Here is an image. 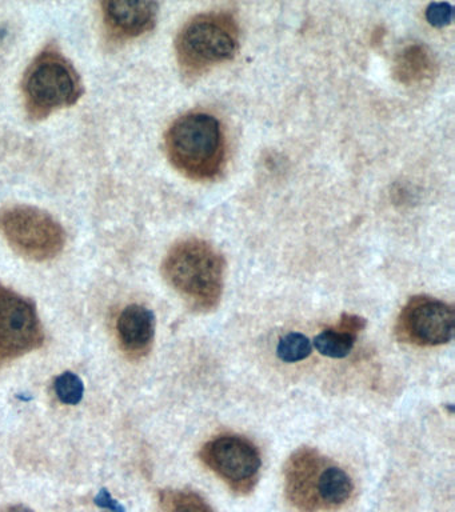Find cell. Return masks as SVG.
<instances>
[{"label":"cell","mask_w":455,"mask_h":512,"mask_svg":"<svg viewBox=\"0 0 455 512\" xmlns=\"http://www.w3.org/2000/svg\"><path fill=\"white\" fill-rule=\"evenodd\" d=\"M0 234L23 258L46 262L61 254L65 230L49 212L15 204L0 210Z\"/></svg>","instance_id":"5b68a950"},{"label":"cell","mask_w":455,"mask_h":512,"mask_svg":"<svg viewBox=\"0 0 455 512\" xmlns=\"http://www.w3.org/2000/svg\"><path fill=\"white\" fill-rule=\"evenodd\" d=\"M45 342V332L33 300L0 284V368Z\"/></svg>","instance_id":"52a82bcc"},{"label":"cell","mask_w":455,"mask_h":512,"mask_svg":"<svg viewBox=\"0 0 455 512\" xmlns=\"http://www.w3.org/2000/svg\"><path fill=\"white\" fill-rule=\"evenodd\" d=\"M329 459L317 448L301 447L287 459L285 466V491L287 499L302 512H317L319 504V479Z\"/></svg>","instance_id":"9c48e42d"},{"label":"cell","mask_w":455,"mask_h":512,"mask_svg":"<svg viewBox=\"0 0 455 512\" xmlns=\"http://www.w3.org/2000/svg\"><path fill=\"white\" fill-rule=\"evenodd\" d=\"M367 320L354 314H342L335 327L326 328L315 336L314 347L327 358H346L353 350L359 332L365 330Z\"/></svg>","instance_id":"7c38bea8"},{"label":"cell","mask_w":455,"mask_h":512,"mask_svg":"<svg viewBox=\"0 0 455 512\" xmlns=\"http://www.w3.org/2000/svg\"><path fill=\"white\" fill-rule=\"evenodd\" d=\"M159 4L114 0L102 3L103 23L111 38L129 40L153 30L157 24Z\"/></svg>","instance_id":"30bf717a"},{"label":"cell","mask_w":455,"mask_h":512,"mask_svg":"<svg viewBox=\"0 0 455 512\" xmlns=\"http://www.w3.org/2000/svg\"><path fill=\"white\" fill-rule=\"evenodd\" d=\"M158 512H217L201 494L193 490H163L159 492Z\"/></svg>","instance_id":"9a60e30c"},{"label":"cell","mask_w":455,"mask_h":512,"mask_svg":"<svg viewBox=\"0 0 455 512\" xmlns=\"http://www.w3.org/2000/svg\"><path fill=\"white\" fill-rule=\"evenodd\" d=\"M95 503L97 506L101 508H105V510L110 512H125V507L122 506L121 503L117 502L111 498L110 492L107 490L99 491L97 498H95Z\"/></svg>","instance_id":"d6986e66"},{"label":"cell","mask_w":455,"mask_h":512,"mask_svg":"<svg viewBox=\"0 0 455 512\" xmlns=\"http://www.w3.org/2000/svg\"><path fill=\"white\" fill-rule=\"evenodd\" d=\"M313 351L310 339L299 332H290L279 340L277 347L278 358L282 362L297 363L309 358Z\"/></svg>","instance_id":"2e32d148"},{"label":"cell","mask_w":455,"mask_h":512,"mask_svg":"<svg viewBox=\"0 0 455 512\" xmlns=\"http://www.w3.org/2000/svg\"><path fill=\"white\" fill-rule=\"evenodd\" d=\"M0 512H35L31 510L30 507L25 506V504H9V506H5L0 510Z\"/></svg>","instance_id":"ffe728a7"},{"label":"cell","mask_w":455,"mask_h":512,"mask_svg":"<svg viewBox=\"0 0 455 512\" xmlns=\"http://www.w3.org/2000/svg\"><path fill=\"white\" fill-rule=\"evenodd\" d=\"M119 347L129 359L139 360L150 354L155 338L153 311L141 304L123 308L117 320Z\"/></svg>","instance_id":"8fae6325"},{"label":"cell","mask_w":455,"mask_h":512,"mask_svg":"<svg viewBox=\"0 0 455 512\" xmlns=\"http://www.w3.org/2000/svg\"><path fill=\"white\" fill-rule=\"evenodd\" d=\"M239 28L225 11L195 15L181 28L175 51L183 75L198 76L237 54Z\"/></svg>","instance_id":"277c9868"},{"label":"cell","mask_w":455,"mask_h":512,"mask_svg":"<svg viewBox=\"0 0 455 512\" xmlns=\"http://www.w3.org/2000/svg\"><path fill=\"white\" fill-rule=\"evenodd\" d=\"M55 394H57L59 400L65 404H78L85 394V386L78 375L74 372H63L59 375L54 384Z\"/></svg>","instance_id":"e0dca14e"},{"label":"cell","mask_w":455,"mask_h":512,"mask_svg":"<svg viewBox=\"0 0 455 512\" xmlns=\"http://www.w3.org/2000/svg\"><path fill=\"white\" fill-rule=\"evenodd\" d=\"M22 92L27 115L42 120L62 108L74 106L85 88L74 64L58 48L49 46L27 68Z\"/></svg>","instance_id":"3957f363"},{"label":"cell","mask_w":455,"mask_h":512,"mask_svg":"<svg viewBox=\"0 0 455 512\" xmlns=\"http://www.w3.org/2000/svg\"><path fill=\"white\" fill-rule=\"evenodd\" d=\"M162 274L195 311L210 312L221 303L226 260L206 240L190 238L174 244L163 259Z\"/></svg>","instance_id":"6da1fadb"},{"label":"cell","mask_w":455,"mask_h":512,"mask_svg":"<svg viewBox=\"0 0 455 512\" xmlns=\"http://www.w3.org/2000/svg\"><path fill=\"white\" fill-rule=\"evenodd\" d=\"M454 308L427 295L413 296L399 312L395 335L399 342L418 347H437L453 339Z\"/></svg>","instance_id":"ba28073f"},{"label":"cell","mask_w":455,"mask_h":512,"mask_svg":"<svg viewBox=\"0 0 455 512\" xmlns=\"http://www.w3.org/2000/svg\"><path fill=\"white\" fill-rule=\"evenodd\" d=\"M426 19L431 26L445 27L453 19V7L450 3H431L426 10Z\"/></svg>","instance_id":"ac0fdd59"},{"label":"cell","mask_w":455,"mask_h":512,"mask_svg":"<svg viewBox=\"0 0 455 512\" xmlns=\"http://www.w3.org/2000/svg\"><path fill=\"white\" fill-rule=\"evenodd\" d=\"M353 492V479L342 467L329 460L319 479L318 495L321 510H337L345 506Z\"/></svg>","instance_id":"5bb4252c"},{"label":"cell","mask_w":455,"mask_h":512,"mask_svg":"<svg viewBox=\"0 0 455 512\" xmlns=\"http://www.w3.org/2000/svg\"><path fill=\"white\" fill-rule=\"evenodd\" d=\"M199 459L239 495L250 494L261 476V451L242 435L215 436L203 444Z\"/></svg>","instance_id":"8992f818"},{"label":"cell","mask_w":455,"mask_h":512,"mask_svg":"<svg viewBox=\"0 0 455 512\" xmlns=\"http://www.w3.org/2000/svg\"><path fill=\"white\" fill-rule=\"evenodd\" d=\"M437 72L433 52L423 44H411L399 52L394 64V75L399 82L411 86L430 80Z\"/></svg>","instance_id":"4fadbf2b"},{"label":"cell","mask_w":455,"mask_h":512,"mask_svg":"<svg viewBox=\"0 0 455 512\" xmlns=\"http://www.w3.org/2000/svg\"><path fill=\"white\" fill-rule=\"evenodd\" d=\"M165 147L171 164L187 178L214 179L225 167V134L219 120L206 112L175 119L166 132Z\"/></svg>","instance_id":"7a4b0ae2"}]
</instances>
